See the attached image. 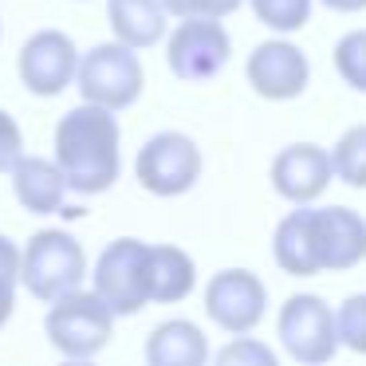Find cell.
Listing matches in <instances>:
<instances>
[{"instance_id": "cell-26", "label": "cell", "mask_w": 366, "mask_h": 366, "mask_svg": "<svg viewBox=\"0 0 366 366\" xmlns=\"http://www.w3.org/2000/svg\"><path fill=\"white\" fill-rule=\"evenodd\" d=\"M12 311H16V284L12 280H0V327L12 319Z\"/></svg>"}, {"instance_id": "cell-4", "label": "cell", "mask_w": 366, "mask_h": 366, "mask_svg": "<svg viewBox=\"0 0 366 366\" xmlns=\"http://www.w3.org/2000/svg\"><path fill=\"white\" fill-rule=\"evenodd\" d=\"M87 280V252L83 244L64 229H40L24 244V264H20V284L28 295L51 303L59 295L83 287Z\"/></svg>"}, {"instance_id": "cell-2", "label": "cell", "mask_w": 366, "mask_h": 366, "mask_svg": "<svg viewBox=\"0 0 366 366\" xmlns=\"http://www.w3.org/2000/svg\"><path fill=\"white\" fill-rule=\"evenodd\" d=\"M56 162L67 189L95 197L107 193L122 174V130L114 111L99 103H79L56 122Z\"/></svg>"}, {"instance_id": "cell-17", "label": "cell", "mask_w": 366, "mask_h": 366, "mask_svg": "<svg viewBox=\"0 0 366 366\" xmlns=\"http://www.w3.org/2000/svg\"><path fill=\"white\" fill-rule=\"evenodd\" d=\"M150 303H182L197 287V264L177 244H150Z\"/></svg>"}, {"instance_id": "cell-20", "label": "cell", "mask_w": 366, "mask_h": 366, "mask_svg": "<svg viewBox=\"0 0 366 366\" xmlns=\"http://www.w3.org/2000/svg\"><path fill=\"white\" fill-rule=\"evenodd\" d=\"M335 71L350 91L366 95V28H355L335 44Z\"/></svg>"}, {"instance_id": "cell-21", "label": "cell", "mask_w": 366, "mask_h": 366, "mask_svg": "<svg viewBox=\"0 0 366 366\" xmlns=\"http://www.w3.org/2000/svg\"><path fill=\"white\" fill-rule=\"evenodd\" d=\"M335 319H339L342 347L355 350V355H366V292L347 295L339 303V311H335Z\"/></svg>"}, {"instance_id": "cell-8", "label": "cell", "mask_w": 366, "mask_h": 366, "mask_svg": "<svg viewBox=\"0 0 366 366\" xmlns=\"http://www.w3.org/2000/svg\"><path fill=\"white\" fill-rule=\"evenodd\" d=\"M150 244L138 237H119L95 260V292L111 303L114 315H138L150 303Z\"/></svg>"}, {"instance_id": "cell-11", "label": "cell", "mask_w": 366, "mask_h": 366, "mask_svg": "<svg viewBox=\"0 0 366 366\" xmlns=\"http://www.w3.org/2000/svg\"><path fill=\"white\" fill-rule=\"evenodd\" d=\"M205 315L229 335H252L268 315V287L248 268H224L205 284Z\"/></svg>"}, {"instance_id": "cell-27", "label": "cell", "mask_w": 366, "mask_h": 366, "mask_svg": "<svg viewBox=\"0 0 366 366\" xmlns=\"http://www.w3.org/2000/svg\"><path fill=\"white\" fill-rule=\"evenodd\" d=\"M331 12H362L366 9V0H323Z\"/></svg>"}, {"instance_id": "cell-10", "label": "cell", "mask_w": 366, "mask_h": 366, "mask_svg": "<svg viewBox=\"0 0 366 366\" xmlns=\"http://www.w3.org/2000/svg\"><path fill=\"white\" fill-rule=\"evenodd\" d=\"M16 71H20V83H24L32 95L56 99V95H64L75 83V75H79V48H75V40L67 32H59V28H40V32H32L20 44Z\"/></svg>"}, {"instance_id": "cell-19", "label": "cell", "mask_w": 366, "mask_h": 366, "mask_svg": "<svg viewBox=\"0 0 366 366\" xmlns=\"http://www.w3.org/2000/svg\"><path fill=\"white\" fill-rule=\"evenodd\" d=\"M248 4H252L256 20L280 36L300 32L311 20V0H248Z\"/></svg>"}, {"instance_id": "cell-7", "label": "cell", "mask_w": 366, "mask_h": 366, "mask_svg": "<svg viewBox=\"0 0 366 366\" xmlns=\"http://www.w3.org/2000/svg\"><path fill=\"white\" fill-rule=\"evenodd\" d=\"M201 169H205V158H201L197 142L182 130H162V134L146 138L142 150L134 158V177L146 193L154 197H182L193 185L201 182Z\"/></svg>"}, {"instance_id": "cell-23", "label": "cell", "mask_w": 366, "mask_h": 366, "mask_svg": "<svg viewBox=\"0 0 366 366\" xmlns=\"http://www.w3.org/2000/svg\"><path fill=\"white\" fill-rule=\"evenodd\" d=\"M166 4V12L169 16H217V20H224V16H232V12L244 4V0H162Z\"/></svg>"}, {"instance_id": "cell-18", "label": "cell", "mask_w": 366, "mask_h": 366, "mask_svg": "<svg viewBox=\"0 0 366 366\" xmlns=\"http://www.w3.org/2000/svg\"><path fill=\"white\" fill-rule=\"evenodd\" d=\"M335 162V177L350 189H366V122L342 130V138L335 142L331 150Z\"/></svg>"}, {"instance_id": "cell-24", "label": "cell", "mask_w": 366, "mask_h": 366, "mask_svg": "<svg viewBox=\"0 0 366 366\" xmlns=\"http://www.w3.org/2000/svg\"><path fill=\"white\" fill-rule=\"evenodd\" d=\"M24 158V134L9 111H0V174H12Z\"/></svg>"}, {"instance_id": "cell-3", "label": "cell", "mask_w": 366, "mask_h": 366, "mask_svg": "<svg viewBox=\"0 0 366 366\" xmlns=\"http://www.w3.org/2000/svg\"><path fill=\"white\" fill-rule=\"evenodd\" d=\"M114 311L103 295L91 287H75V292L51 300L48 315H44V331H48V342L71 362H87L95 358L107 342L114 339Z\"/></svg>"}, {"instance_id": "cell-12", "label": "cell", "mask_w": 366, "mask_h": 366, "mask_svg": "<svg viewBox=\"0 0 366 366\" xmlns=\"http://www.w3.org/2000/svg\"><path fill=\"white\" fill-rule=\"evenodd\" d=\"M248 87L268 103H287L300 99L311 83V64L303 56V48H295L292 40H264L252 48L244 64Z\"/></svg>"}, {"instance_id": "cell-14", "label": "cell", "mask_w": 366, "mask_h": 366, "mask_svg": "<svg viewBox=\"0 0 366 366\" xmlns=\"http://www.w3.org/2000/svg\"><path fill=\"white\" fill-rule=\"evenodd\" d=\"M12 193H16V201L28 209V213L36 217H51L64 209V197L71 189H67V177L64 169H59L56 158H20V166L12 169Z\"/></svg>"}, {"instance_id": "cell-9", "label": "cell", "mask_w": 366, "mask_h": 366, "mask_svg": "<svg viewBox=\"0 0 366 366\" xmlns=\"http://www.w3.org/2000/svg\"><path fill=\"white\" fill-rule=\"evenodd\" d=\"M232 40L217 16H182L166 40V64L182 83H205L229 67Z\"/></svg>"}, {"instance_id": "cell-28", "label": "cell", "mask_w": 366, "mask_h": 366, "mask_svg": "<svg viewBox=\"0 0 366 366\" xmlns=\"http://www.w3.org/2000/svg\"><path fill=\"white\" fill-rule=\"evenodd\" d=\"M0 36H4V28H0Z\"/></svg>"}, {"instance_id": "cell-25", "label": "cell", "mask_w": 366, "mask_h": 366, "mask_svg": "<svg viewBox=\"0 0 366 366\" xmlns=\"http://www.w3.org/2000/svg\"><path fill=\"white\" fill-rule=\"evenodd\" d=\"M20 264H24V248H20L12 237H4V232H0V280L20 284Z\"/></svg>"}, {"instance_id": "cell-15", "label": "cell", "mask_w": 366, "mask_h": 366, "mask_svg": "<svg viewBox=\"0 0 366 366\" xmlns=\"http://www.w3.org/2000/svg\"><path fill=\"white\" fill-rule=\"evenodd\" d=\"M107 20L114 40L134 51L158 48L169 32V12L162 0H107Z\"/></svg>"}, {"instance_id": "cell-16", "label": "cell", "mask_w": 366, "mask_h": 366, "mask_svg": "<svg viewBox=\"0 0 366 366\" xmlns=\"http://www.w3.org/2000/svg\"><path fill=\"white\" fill-rule=\"evenodd\" d=\"M150 366H201L209 362V339L193 319H166L146 339Z\"/></svg>"}, {"instance_id": "cell-1", "label": "cell", "mask_w": 366, "mask_h": 366, "mask_svg": "<svg viewBox=\"0 0 366 366\" xmlns=\"http://www.w3.org/2000/svg\"><path fill=\"white\" fill-rule=\"evenodd\" d=\"M272 256L300 280L350 272L366 260V221L347 205H295L272 232Z\"/></svg>"}, {"instance_id": "cell-22", "label": "cell", "mask_w": 366, "mask_h": 366, "mask_svg": "<svg viewBox=\"0 0 366 366\" xmlns=\"http://www.w3.org/2000/svg\"><path fill=\"white\" fill-rule=\"evenodd\" d=\"M217 362H224V366H276V350L268 347V342H260V339H248V335H237V339L229 342V347H221L217 350Z\"/></svg>"}, {"instance_id": "cell-5", "label": "cell", "mask_w": 366, "mask_h": 366, "mask_svg": "<svg viewBox=\"0 0 366 366\" xmlns=\"http://www.w3.org/2000/svg\"><path fill=\"white\" fill-rule=\"evenodd\" d=\"M83 103H99L107 111H127L142 99L146 71L134 48H127L122 40L114 44H95L87 56H79V75H75Z\"/></svg>"}, {"instance_id": "cell-13", "label": "cell", "mask_w": 366, "mask_h": 366, "mask_svg": "<svg viewBox=\"0 0 366 366\" xmlns=\"http://www.w3.org/2000/svg\"><path fill=\"white\" fill-rule=\"evenodd\" d=\"M272 189L292 205H311L327 193V185L335 182V162L331 150L315 142H292L272 158Z\"/></svg>"}, {"instance_id": "cell-6", "label": "cell", "mask_w": 366, "mask_h": 366, "mask_svg": "<svg viewBox=\"0 0 366 366\" xmlns=\"http://www.w3.org/2000/svg\"><path fill=\"white\" fill-rule=\"evenodd\" d=\"M276 339L284 347L287 358L295 362H331L339 355L342 339H339V319H335L331 303L315 292H295L284 300L276 315Z\"/></svg>"}]
</instances>
